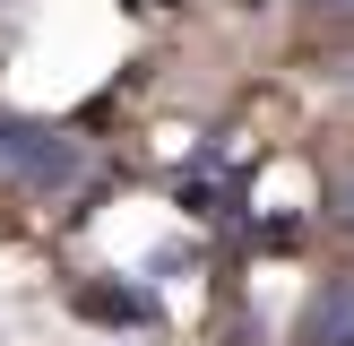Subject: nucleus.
<instances>
[{
	"instance_id": "4",
	"label": "nucleus",
	"mask_w": 354,
	"mask_h": 346,
	"mask_svg": "<svg viewBox=\"0 0 354 346\" xmlns=\"http://www.w3.org/2000/svg\"><path fill=\"white\" fill-rule=\"evenodd\" d=\"M320 9H346V17H354V0H320Z\"/></svg>"
},
{
	"instance_id": "2",
	"label": "nucleus",
	"mask_w": 354,
	"mask_h": 346,
	"mask_svg": "<svg viewBox=\"0 0 354 346\" xmlns=\"http://www.w3.org/2000/svg\"><path fill=\"white\" fill-rule=\"evenodd\" d=\"M303 346H354V277H328L303 311Z\"/></svg>"
},
{
	"instance_id": "3",
	"label": "nucleus",
	"mask_w": 354,
	"mask_h": 346,
	"mask_svg": "<svg viewBox=\"0 0 354 346\" xmlns=\"http://www.w3.org/2000/svg\"><path fill=\"white\" fill-rule=\"evenodd\" d=\"M337 217L354 225V173H346V182H337Z\"/></svg>"
},
{
	"instance_id": "1",
	"label": "nucleus",
	"mask_w": 354,
	"mask_h": 346,
	"mask_svg": "<svg viewBox=\"0 0 354 346\" xmlns=\"http://www.w3.org/2000/svg\"><path fill=\"white\" fill-rule=\"evenodd\" d=\"M0 182H17V190H69L78 182V138L0 113Z\"/></svg>"
}]
</instances>
